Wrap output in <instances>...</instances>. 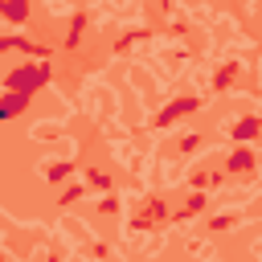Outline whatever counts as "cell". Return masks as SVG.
<instances>
[{"mask_svg": "<svg viewBox=\"0 0 262 262\" xmlns=\"http://www.w3.org/2000/svg\"><path fill=\"white\" fill-rule=\"evenodd\" d=\"M254 131H258V123H254V119H246V123L238 127V140H250V136H254Z\"/></svg>", "mask_w": 262, "mask_h": 262, "instance_id": "cell-1", "label": "cell"}]
</instances>
